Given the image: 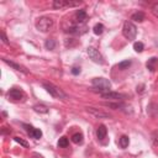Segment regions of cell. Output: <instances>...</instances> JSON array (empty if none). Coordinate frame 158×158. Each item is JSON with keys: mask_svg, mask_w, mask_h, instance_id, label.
<instances>
[{"mask_svg": "<svg viewBox=\"0 0 158 158\" xmlns=\"http://www.w3.org/2000/svg\"><path fill=\"white\" fill-rule=\"evenodd\" d=\"M91 85H93V89L95 91H99L100 94L111 91L110 90L111 89V83L106 78H94L91 80Z\"/></svg>", "mask_w": 158, "mask_h": 158, "instance_id": "cell-1", "label": "cell"}, {"mask_svg": "<svg viewBox=\"0 0 158 158\" xmlns=\"http://www.w3.org/2000/svg\"><path fill=\"white\" fill-rule=\"evenodd\" d=\"M43 88L47 90V93H49V95H52L53 98H57V99H62V100H65V99H68V95L62 90V89H59L58 86H56L54 84H52V83H47V81H44L43 84Z\"/></svg>", "mask_w": 158, "mask_h": 158, "instance_id": "cell-2", "label": "cell"}, {"mask_svg": "<svg viewBox=\"0 0 158 158\" xmlns=\"http://www.w3.org/2000/svg\"><path fill=\"white\" fill-rule=\"evenodd\" d=\"M122 35L128 41L135 40L136 36H137V27H136V25L132 21H126L123 23V27H122Z\"/></svg>", "mask_w": 158, "mask_h": 158, "instance_id": "cell-3", "label": "cell"}, {"mask_svg": "<svg viewBox=\"0 0 158 158\" xmlns=\"http://www.w3.org/2000/svg\"><path fill=\"white\" fill-rule=\"evenodd\" d=\"M53 20L48 16H42L36 21V28L41 32H48L53 27Z\"/></svg>", "mask_w": 158, "mask_h": 158, "instance_id": "cell-4", "label": "cell"}, {"mask_svg": "<svg viewBox=\"0 0 158 158\" xmlns=\"http://www.w3.org/2000/svg\"><path fill=\"white\" fill-rule=\"evenodd\" d=\"M81 1H72V0H54L52 6L54 9H63V7H75L79 6Z\"/></svg>", "mask_w": 158, "mask_h": 158, "instance_id": "cell-5", "label": "cell"}, {"mask_svg": "<svg viewBox=\"0 0 158 158\" xmlns=\"http://www.w3.org/2000/svg\"><path fill=\"white\" fill-rule=\"evenodd\" d=\"M88 56H89V58H90L93 62H95V63H98V64H104V57L101 56V53H100L96 48L89 47V48H88Z\"/></svg>", "mask_w": 158, "mask_h": 158, "instance_id": "cell-6", "label": "cell"}, {"mask_svg": "<svg viewBox=\"0 0 158 158\" xmlns=\"http://www.w3.org/2000/svg\"><path fill=\"white\" fill-rule=\"evenodd\" d=\"M100 96H101L102 99H106V100H114V101H122V100H125V99L127 98L125 94L116 93V91L102 93V94H100Z\"/></svg>", "mask_w": 158, "mask_h": 158, "instance_id": "cell-7", "label": "cell"}, {"mask_svg": "<svg viewBox=\"0 0 158 158\" xmlns=\"http://www.w3.org/2000/svg\"><path fill=\"white\" fill-rule=\"evenodd\" d=\"M65 32L72 33V35H83L86 32V26L85 25H79V23H74L72 26H69Z\"/></svg>", "mask_w": 158, "mask_h": 158, "instance_id": "cell-8", "label": "cell"}, {"mask_svg": "<svg viewBox=\"0 0 158 158\" xmlns=\"http://www.w3.org/2000/svg\"><path fill=\"white\" fill-rule=\"evenodd\" d=\"M7 96H9V99H11V100H14V101H19V100H22V99L25 98V94H23L22 90L16 89V88H12V89L9 90Z\"/></svg>", "mask_w": 158, "mask_h": 158, "instance_id": "cell-9", "label": "cell"}, {"mask_svg": "<svg viewBox=\"0 0 158 158\" xmlns=\"http://www.w3.org/2000/svg\"><path fill=\"white\" fill-rule=\"evenodd\" d=\"M86 111H88L89 114H91L93 116H95L96 118H110V117H111V116H110L107 112H105V111H101V110H99V109H95V107H91V106L86 107Z\"/></svg>", "mask_w": 158, "mask_h": 158, "instance_id": "cell-10", "label": "cell"}, {"mask_svg": "<svg viewBox=\"0 0 158 158\" xmlns=\"http://www.w3.org/2000/svg\"><path fill=\"white\" fill-rule=\"evenodd\" d=\"M74 17H75V23L85 25V22L88 20V14L85 10H77L74 14Z\"/></svg>", "mask_w": 158, "mask_h": 158, "instance_id": "cell-11", "label": "cell"}, {"mask_svg": "<svg viewBox=\"0 0 158 158\" xmlns=\"http://www.w3.org/2000/svg\"><path fill=\"white\" fill-rule=\"evenodd\" d=\"M2 62L6 63L7 65H10L12 69H15V70H17V72H21V73H23V74H28V70H27L23 65L19 64V63H15V62L9 60V59H6V58H2Z\"/></svg>", "mask_w": 158, "mask_h": 158, "instance_id": "cell-12", "label": "cell"}, {"mask_svg": "<svg viewBox=\"0 0 158 158\" xmlns=\"http://www.w3.org/2000/svg\"><path fill=\"white\" fill-rule=\"evenodd\" d=\"M146 67H147V69H149L151 72H154L156 69H158V58H157V57L149 58V59L147 60V63H146Z\"/></svg>", "mask_w": 158, "mask_h": 158, "instance_id": "cell-13", "label": "cell"}, {"mask_svg": "<svg viewBox=\"0 0 158 158\" xmlns=\"http://www.w3.org/2000/svg\"><path fill=\"white\" fill-rule=\"evenodd\" d=\"M105 106L110 107V109H114V110H123L126 107V105L122 102V101H116V102H104Z\"/></svg>", "mask_w": 158, "mask_h": 158, "instance_id": "cell-14", "label": "cell"}, {"mask_svg": "<svg viewBox=\"0 0 158 158\" xmlns=\"http://www.w3.org/2000/svg\"><path fill=\"white\" fill-rule=\"evenodd\" d=\"M106 133H107V128H106L105 125H100V126L96 128V137H98L100 141L106 137Z\"/></svg>", "mask_w": 158, "mask_h": 158, "instance_id": "cell-15", "label": "cell"}, {"mask_svg": "<svg viewBox=\"0 0 158 158\" xmlns=\"http://www.w3.org/2000/svg\"><path fill=\"white\" fill-rule=\"evenodd\" d=\"M147 114L149 116H156L158 114V105L154 104V102H151L148 106H147Z\"/></svg>", "mask_w": 158, "mask_h": 158, "instance_id": "cell-16", "label": "cell"}, {"mask_svg": "<svg viewBox=\"0 0 158 158\" xmlns=\"http://www.w3.org/2000/svg\"><path fill=\"white\" fill-rule=\"evenodd\" d=\"M131 20L135 21V22H142V21L144 20V14H143L142 11H137V12L132 14Z\"/></svg>", "mask_w": 158, "mask_h": 158, "instance_id": "cell-17", "label": "cell"}, {"mask_svg": "<svg viewBox=\"0 0 158 158\" xmlns=\"http://www.w3.org/2000/svg\"><path fill=\"white\" fill-rule=\"evenodd\" d=\"M83 141H84V137H83V133H80V132H77L72 136V142L75 144H81Z\"/></svg>", "mask_w": 158, "mask_h": 158, "instance_id": "cell-18", "label": "cell"}, {"mask_svg": "<svg viewBox=\"0 0 158 158\" xmlns=\"http://www.w3.org/2000/svg\"><path fill=\"white\" fill-rule=\"evenodd\" d=\"M32 138H36V139H40L41 137H42V131L40 130V128H32L31 131H30V133H28Z\"/></svg>", "mask_w": 158, "mask_h": 158, "instance_id": "cell-19", "label": "cell"}, {"mask_svg": "<svg viewBox=\"0 0 158 158\" xmlns=\"http://www.w3.org/2000/svg\"><path fill=\"white\" fill-rule=\"evenodd\" d=\"M128 143H130V139H128V137H127L126 135H122V136L118 138V144H120L121 148H126V147L128 146Z\"/></svg>", "mask_w": 158, "mask_h": 158, "instance_id": "cell-20", "label": "cell"}, {"mask_svg": "<svg viewBox=\"0 0 158 158\" xmlns=\"http://www.w3.org/2000/svg\"><path fill=\"white\" fill-rule=\"evenodd\" d=\"M33 110H35L37 114H47V112H48V107L44 106V105H41V104L35 105V106H33Z\"/></svg>", "mask_w": 158, "mask_h": 158, "instance_id": "cell-21", "label": "cell"}, {"mask_svg": "<svg viewBox=\"0 0 158 158\" xmlns=\"http://www.w3.org/2000/svg\"><path fill=\"white\" fill-rule=\"evenodd\" d=\"M104 30H105V27H104V25L102 23H96L94 27H93V32L95 33V35H101L102 32H104Z\"/></svg>", "mask_w": 158, "mask_h": 158, "instance_id": "cell-22", "label": "cell"}, {"mask_svg": "<svg viewBox=\"0 0 158 158\" xmlns=\"http://www.w3.org/2000/svg\"><path fill=\"white\" fill-rule=\"evenodd\" d=\"M44 47H46V49H49V51L54 49V47H56V41H54L53 38H48V40H46V42H44Z\"/></svg>", "mask_w": 158, "mask_h": 158, "instance_id": "cell-23", "label": "cell"}, {"mask_svg": "<svg viewBox=\"0 0 158 158\" xmlns=\"http://www.w3.org/2000/svg\"><path fill=\"white\" fill-rule=\"evenodd\" d=\"M68 146H69V139H68L65 136H63V137H60V138L58 139V147L65 148V147H68Z\"/></svg>", "mask_w": 158, "mask_h": 158, "instance_id": "cell-24", "label": "cell"}, {"mask_svg": "<svg viewBox=\"0 0 158 158\" xmlns=\"http://www.w3.org/2000/svg\"><path fill=\"white\" fill-rule=\"evenodd\" d=\"M130 65H131V60H130V59H126V60H123V62H120L117 67H118V69L123 70V69H127Z\"/></svg>", "mask_w": 158, "mask_h": 158, "instance_id": "cell-25", "label": "cell"}, {"mask_svg": "<svg viewBox=\"0 0 158 158\" xmlns=\"http://www.w3.org/2000/svg\"><path fill=\"white\" fill-rule=\"evenodd\" d=\"M133 49L139 53V52H142V51L144 49V46H143L142 42H135V43H133Z\"/></svg>", "mask_w": 158, "mask_h": 158, "instance_id": "cell-26", "label": "cell"}, {"mask_svg": "<svg viewBox=\"0 0 158 158\" xmlns=\"http://www.w3.org/2000/svg\"><path fill=\"white\" fill-rule=\"evenodd\" d=\"M151 139H152V143H153L154 146H158V131H153V132H152Z\"/></svg>", "mask_w": 158, "mask_h": 158, "instance_id": "cell-27", "label": "cell"}, {"mask_svg": "<svg viewBox=\"0 0 158 158\" xmlns=\"http://www.w3.org/2000/svg\"><path fill=\"white\" fill-rule=\"evenodd\" d=\"M14 141H15V142H17V143H20L21 146H23V147H26V148L28 147V143H27L25 139H22L21 137H17V136H16V137H14Z\"/></svg>", "mask_w": 158, "mask_h": 158, "instance_id": "cell-28", "label": "cell"}, {"mask_svg": "<svg viewBox=\"0 0 158 158\" xmlns=\"http://www.w3.org/2000/svg\"><path fill=\"white\" fill-rule=\"evenodd\" d=\"M152 14H153L156 17H158V2H154V4L152 5Z\"/></svg>", "mask_w": 158, "mask_h": 158, "instance_id": "cell-29", "label": "cell"}, {"mask_svg": "<svg viewBox=\"0 0 158 158\" xmlns=\"http://www.w3.org/2000/svg\"><path fill=\"white\" fill-rule=\"evenodd\" d=\"M1 41H2V43H5V44H7V43H9L7 37H6V35H5V32H4V31L1 32Z\"/></svg>", "mask_w": 158, "mask_h": 158, "instance_id": "cell-30", "label": "cell"}, {"mask_svg": "<svg viewBox=\"0 0 158 158\" xmlns=\"http://www.w3.org/2000/svg\"><path fill=\"white\" fill-rule=\"evenodd\" d=\"M79 73H80V68H78V67H73V68H72V74L78 75Z\"/></svg>", "mask_w": 158, "mask_h": 158, "instance_id": "cell-31", "label": "cell"}]
</instances>
